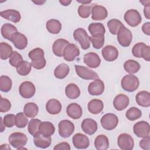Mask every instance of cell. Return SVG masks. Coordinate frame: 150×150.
I'll use <instances>...</instances> for the list:
<instances>
[{"label":"cell","mask_w":150,"mask_h":150,"mask_svg":"<svg viewBox=\"0 0 150 150\" xmlns=\"http://www.w3.org/2000/svg\"><path fill=\"white\" fill-rule=\"evenodd\" d=\"M12 47L5 42L0 43V58L2 60H6L10 58L13 53Z\"/></svg>","instance_id":"obj_38"},{"label":"cell","mask_w":150,"mask_h":150,"mask_svg":"<svg viewBox=\"0 0 150 150\" xmlns=\"http://www.w3.org/2000/svg\"><path fill=\"white\" fill-rule=\"evenodd\" d=\"M11 41L13 43L15 47L19 50L25 49L28 45V39L26 36L18 32L12 36Z\"/></svg>","instance_id":"obj_21"},{"label":"cell","mask_w":150,"mask_h":150,"mask_svg":"<svg viewBox=\"0 0 150 150\" xmlns=\"http://www.w3.org/2000/svg\"><path fill=\"white\" fill-rule=\"evenodd\" d=\"M117 144L119 148L122 150H131L134 146L133 138L126 133L121 134L118 136Z\"/></svg>","instance_id":"obj_12"},{"label":"cell","mask_w":150,"mask_h":150,"mask_svg":"<svg viewBox=\"0 0 150 150\" xmlns=\"http://www.w3.org/2000/svg\"><path fill=\"white\" fill-rule=\"evenodd\" d=\"M28 123V119L24 112H20L15 115V125L19 128H25Z\"/></svg>","instance_id":"obj_45"},{"label":"cell","mask_w":150,"mask_h":150,"mask_svg":"<svg viewBox=\"0 0 150 150\" xmlns=\"http://www.w3.org/2000/svg\"><path fill=\"white\" fill-rule=\"evenodd\" d=\"M33 142L36 147L45 149L50 146L52 138L50 137H45L40 133H38L34 136Z\"/></svg>","instance_id":"obj_24"},{"label":"cell","mask_w":150,"mask_h":150,"mask_svg":"<svg viewBox=\"0 0 150 150\" xmlns=\"http://www.w3.org/2000/svg\"><path fill=\"white\" fill-rule=\"evenodd\" d=\"M20 95L23 98H30L35 94L36 88L33 83L29 81H25L22 83L19 87Z\"/></svg>","instance_id":"obj_11"},{"label":"cell","mask_w":150,"mask_h":150,"mask_svg":"<svg viewBox=\"0 0 150 150\" xmlns=\"http://www.w3.org/2000/svg\"><path fill=\"white\" fill-rule=\"evenodd\" d=\"M93 4H82L78 8L77 12L79 15L82 18H87L91 14Z\"/></svg>","instance_id":"obj_46"},{"label":"cell","mask_w":150,"mask_h":150,"mask_svg":"<svg viewBox=\"0 0 150 150\" xmlns=\"http://www.w3.org/2000/svg\"><path fill=\"white\" fill-rule=\"evenodd\" d=\"M65 94L70 99H76L80 95V90L76 84L70 83L66 87Z\"/></svg>","instance_id":"obj_32"},{"label":"cell","mask_w":150,"mask_h":150,"mask_svg":"<svg viewBox=\"0 0 150 150\" xmlns=\"http://www.w3.org/2000/svg\"><path fill=\"white\" fill-rule=\"evenodd\" d=\"M12 81L11 78L7 76L2 75L0 77V90L2 92H8L11 90Z\"/></svg>","instance_id":"obj_40"},{"label":"cell","mask_w":150,"mask_h":150,"mask_svg":"<svg viewBox=\"0 0 150 150\" xmlns=\"http://www.w3.org/2000/svg\"><path fill=\"white\" fill-rule=\"evenodd\" d=\"M142 32L146 35H150V22H147L143 24L142 26Z\"/></svg>","instance_id":"obj_54"},{"label":"cell","mask_w":150,"mask_h":150,"mask_svg":"<svg viewBox=\"0 0 150 150\" xmlns=\"http://www.w3.org/2000/svg\"><path fill=\"white\" fill-rule=\"evenodd\" d=\"M137 103L141 107H148L150 106V93L147 91L138 92L135 97Z\"/></svg>","instance_id":"obj_27"},{"label":"cell","mask_w":150,"mask_h":150,"mask_svg":"<svg viewBox=\"0 0 150 150\" xmlns=\"http://www.w3.org/2000/svg\"><path fill=\"white\" fill-rule=\"evenodd\" d=\"M0 15L1 17L14 23L19 22L21 19L20 12L15 9H7L1 11Z\"/></svg>","instance_id":"obj_26"},{"label":"cell","mask_w":150,"mask_h":150,"mask_svg":"<svg viewBox=\"0 0 150 150\" xmlns=\"http://www.w3.org/2000/svg\"><path fill=\"white\" fill-rule=\"evenodd\" d=\"M142 115L141 111L137 107L129 108L125 113V117L129 121H135L139 118Z\"/></svg>","instance_id":"obj_44"},{"label":"cell","mask_w":150,"mask_h":150,"mask_svg":"<svg viewBox=\"0 0 150 150\" xmlns=\"http://www.w3.org/2000/svg\"><path fill=\"white\" fill-rule=\"evenodd\" d=\"M73 37L83 50H87L90 47V38L84 29L79 28L76 29L73 32Z\"/></svg>","instance_id":"obj_4"},{"label":"cell","mask_w":150,"mask_h":150,"mask_svg":"<svg viewBox=\"0 0 150 150\" xmlns=\"http://www.w3.org/2000/svg\"><path fill=\"white\" fill-rule=\"evenodd\" d=\"M4 125L8 128L12 127L15 124V115L13 114H9L3 118Z\"/></svg>","instance_id":"obj_49"},{"label":"cell","mask_w":150,"mask_h":150,"mask_svg":"<svg viewBox=\"0 0 150 150\" xmlns=\"http://www.w3.org/2000/svg\"><path fill=\"white\" fill-rule=\"evenodd\" d=\"M139 81L138 78L132 74L124 76L121 81L122 89L128 92H134L139 87Z\"/></svg>","instance_id":"obj_1"},{"label":"cell","mask_w":150,"mask_h":150,"mask_svg":"<svg viewBox=\"0 0 150 150\" xmlns=\"http://www.w3.org/2000/svg\"><path fill=\"white\" fill-rule=\"evenodd\" d=\"M44 55V50L39 47L33 49V50H30L28 54L29 57L31 59L32 61L33 62L39 61L45 59Z\"/></svg>","instance_id":"obj_43"},{"label":"cell","mask_w":150,"mask_h":150,"mask_svg":"<svg viewBox=\"0 0 150 150\" xmlns=\"http://www.w3.org/2000/svg\"><path fill=\"white\" fill-rule=\"evenodd\" d=\"M88 29L91 36H96L100 35H104L105 32V27L101 23H91L89 25Z\"/></svg>","instance_id":"obj_35"},{"label":"cell","mask_w":150,"mask_h":150,"mask_svg":"<svg viewBox=\"0 0 150 150\" xmlns=\"http://www.w3.org/2000/svg\"><path fill=\"white\" fill-rule=\"evenodd\" d=\"M68 44H69V41L64 39H58L55 40L52 45V50L54 55L62 57L64 50Z\"/></svg>","instance_id":"obj_23"},{"label":"cell","mask_w":150,"mask_h":150,"mask_svg":"<svg viewBox=\"0 0 150 150\" xmlns=\"http://www.w3.org/2000/svg\"><path fill=\"white\" fill-rule=\"evenodd\" d=\"M108 16L107 10L101 5H94L91 9V19L94 21H102Z\"/></svg>","instance_id":"obj_18"},{"label":"cell","mask_w":150,"mask_h":150,"mask_svg":"<svg viewBox=\"0 0 150 150\" xmlns=\"http://www.w3.org/2000/svg\"><path fill=\"white\" fill-rule=\"evenodd\" d=\"M139 146L143 149L149 150L150 149V137H147L145 138H143L139 141Z\"/></svg>","instance_id":"obj_52"},{"label":"cell","mask_w":150,"mask_h":150,"mask_svg":"<svg viewBox=\"0 0 150 150\" xmlns=\"http://www.w3.org/2000/svg\"><path fill=\"white\" fill-rule=\"evenodd\" d=\"M17 73L22 76H27L31 71L32 65L29 62L22 61L16 67Z\"/></svg>","instance_id":"obj_41"},{"label":"cell","mask_w":150,"mask_h":150,"mask_svg":"<svg viewBox=\"0 0 150 150\" xmlns=\"http://www.w3.org/2000/svg\"><path fill=\"white\" fill-rule=\"evenodd\" d=\"M104 91V82L100 79L94 80L88 86V92L91 96H100Z\"/></svg>","instance_id":"obj_15"},{"label":"cell","mask_w":150,"mask_h":150,"mask_svg":"<svg viewBox=\"0 0 150 150\" xmlns=\"http://www.w3.org/2000/svg\"><path fill=\"white\" fill-rule=\"evenodd\" d=\"M39 112V108L36 104L34 103H26L23 108V112L29 118L35 117Z\"/></svg>","instance_id":"obj_36"},{"label":"cell","mask_w":150,"mask_h":150,"mask_svg":"<svg viewBox=\"0 0 150 150\" xmlns=\"http://www.w3.org/2000/svg\"><path fill=\"white\" fill-rule=\"evenodd\" d=\"M124 19L125 22L131 27L138 26L142 21V18L139 12L134 9L127 11L124 15Z\"/></svg>","instance_id":"obj_5"},{"label":"cell","mask_w":150,"mask_h":150,"mask_svg":"<svg viewBox=\"0 0 150 150\" xmlns=\"http://www.w3.org/2000/svg\"><path fill=\"white\" fill-rule=\"evenodd\" d=\"M70 68L66 63H61L59 64L54 70V76L59 79L65 78L69 73Z\"/></svg>","instance_id":"obj_34"},{"label":"cell","mask_w":150,"mask_h":150,"mask_svg":"<svg viewBox=\"0 0 150 150\" xmlns=\"http://www.w3.org/2000/svg\"><path fill=\"white\" fill-rule=\"evenodd\" d=\"M18 32L17 28L11 23H5L1 28V35L5 38L9 40H11L12 36Z\"/></svg>","instance_id":"obj_30"},{"label":"cell","mask_w":150,"mask_h":150,"mask_svg":"<svg viewBox=\"0 0 150 150\" xmlns=\"http://www.w3.org/2000/svg\"><path fill=\"white\" fill-rule=\"evenodd\" d=\"M129 97L123 94H120L116 96L113 101L114 107L118 111H122L125 109L129 105Z\"/></svg>","instance_id":"obj_20"},{"label":"cell","mask_w":150,"mask_h":150,"mask_svg":"<svg viewBox=\"0 0 150 150\" xmlns=\"http://www.w3.org/2000/svg\"><path fill=\"white\" fill-rule=\"evenodd\" d=\"M81 129L86 134L91 135L97 130V122L91 118L84 119L81 122Z\"/></svg>","instance_id":"obj_19"},{"label":"cell","mask_w":150,"mask_h":150,"mask_svg":"<svg viewBox=\"0 0 150 150\" xmlns=\"http://www.w3.org/2000/svg\"><path fill=\"white\" fill-rule=\"evenodd\" d=\"M124 69L127 72L132 74L137 73L139 70L140 64L137 61L129 59L124 63Z\"/></svg>","instance_id":"obj_37"},{"label":"cell","mask_w":150,"mask_h":150,"mask_svg":"<svg viewBox=\"0 0 150 150\" xmlns=\"http://www.w3.org/2000/svg\"><path fill=\"white\" fill-rule=\"evenodd\" d=\"M87 108L91 114H98L100 113L104 108L103 102L99 99H93L88 102Z\"/></svg>","instance_id":"obj_28"},{"label":"cell","mask_w":150,"mask_h":150,"mask_svg":"<svg viewBox=\"0 0 150 150\" xmlns=\"http://www.w3.org/2000/svg\"><path fill=\"white\" fill-rule=\"evenodd\" d=\"M74 131V124L68 120H63L58 124V131L60 137L66 138L72 135Z\"/></svg>","instance_id":"obj_7"},{"label":"cell","mask_w":150,"mask_h":150,"mask_svg":"<svg viewBox=\"0 0 150 150\" xmlns=\"http://www.w3.org/2000/svg\"><path fill=\"white\" fill-rule=\"evenodd\" d=\"M32 67H33V68L38 69V70H40V69H43L46 64V61L45 58L39 60V61H36V62H33V61H31L30 63Z\"/></svg>","instance_id":"obj_51"},{"label":"cell","mask_w":150,"mask_h":150,"mask_svg":"<svg viewBox=\"0 0 150 150\" xmlns=\"http://www.w3.org/2000/svg\"><path fill=\"white\" fill-rule=\"evenodd\" d=\"M132 53L135 57H142L147 62L150 60V46L144 43L139 42L134 45L132 49Z\"/></svg>","instance_id":"obj_3"},{"label":"cell","mask_w":150,"mask_h":150,"mask_svg":"<svg viewBox=\"0 0 150 150\" xmlns=\"http://www.w3.org/2000/svg\"><path fill=\"white\" fill-rule=\"evenodd\" d=\"M23 60L22 55L16 51H13L9 58V63L12 66L16 67Z\"/></svg>","instance_id":"obj_48"},{"label":"cell","mask_w":150,"mask_h":150,"mask_svg":"<svg viewBox=\"0 0 150 150\" xmlns=\"http://www.w3.org/2000/svg\"><path fill=\"white\" fill-rule=\"evenodd\" d=\"M55 131L54 125L49 121L42 122L39 126V133L45 137H50Z\"/></svg>","instance_id":"obj_29"},{"label":"cell","mask_w":150,"mask_h":150,"mask_svg":"<svg viewBox=\"0 0 150 150\" xmlns=\"http://www.w3.org/2000/svg\"><path fill=\"white\" fill-rule=\"evenodd\" d=\"M75 70L77 74L80 78L84 80H96L99 79L98 74L91 69L86 66L75 65Z\"/></svg>","instance_id":"obj_9"},{"label":"cell","mask_w":150,"mask_h":150,"mask_svg":"<svg viewBox=\"0 0 150 150\" xmlns=\"http://www.w3.org/2000/svg\"><path fill=\"white\" fill-rule=\"evenodd\" d=\"M66 112L69 117L73 120L79 119L83 114V111L81 106L75 103H71L67 107Z\"/></svg>","instance_id":"obj_22"},{"label":"cell","mask_w":150,"mask_h":150,"mask_svg":"<svg viewBox=\"0 0 150 150\" xmlns=\"http://www.w3.org/2000/svg\"><path fill=\"white\" fill-rule=\"evenodd\" d=\"M78 2L81 3L82 4H89L91 2V1H77Z\"/></svg>","instance_id":"obj_59"},{"label":"cell","mask_w":150,"mask_h":150,"mask_svg":"<svg viewBox=\"0 0 150 150\" xmlns=\"http://www.w3.org/2000/svg\"><path fill=\"white\" fill-rule=\"evenodd\" d=\"M101 126L106 130H112L115 129L118 124V117L112 113L104 114L100 120Z\"/></svg>","instance_id":"obj_6"},{"label":"cell","mask_w":150,"mask_h":150,"mask_svg":"<svg viewBox=\"0 0 150 150\" xmlns=\"http://www.w3.org/2000/svg\"><path fill=\"white\" fill-rule=\"evenodd\" d=\"M41 122L42 121L39 119L33 118L30 120L28 123V130L31 135L34 137L36 134L39 133V126Z\"/></svg>","instance_id":"obj_42"},{"label":"cell","mask_w":150,"mask_h":150,"mask_svg":"<svg viewBox=\"0 0 150 150\" xmlns=\"http://www.w3.org/2000/svg\"><path fill=\"white\" fill-rule=\"evenodd\" d=\"M70 146L69 143L66 142H60L54 146L53 148L54 150H70Z\"/></svg>","instance_id":"obj_53"},{"label":"cell","mask_w":150,"mask_h":150,"mask_svg":"<svg viewBox=\"0 0 150 150\" xmlns=\"http://www.w3.org/2000/svg\"><path fill=\"white\" fill-rule=\"evenodd\" d=\"M149 9H150V6H144V15L146 18V19H150V11H149Z\"/></svg>","instance_id":"obj_55"},{"label":"cell","mask_w":150,"mask_h":150,"mask_svg":"<svg viewBox=\"0 0 150 150\" xmlns=\"http://www.w3.org/2000/svg\"><path fill=\"white\" fill-rule=\"evenodd\" d=\"M72 142L74 146L77 149H86L90 145L87 136L81 133L76 134L72 138Z\"/></svg>","instance_id":"obj_14"},{"label":"cell","mask_w":150,"mask_h":150,"mask_svg":"<svg viewBox=\"0 0 150 150\" xmlns=\"http://www.w3.org/2000/svg\"><path fill=\"white\" fill-rule=\"evenodd\" d=\"M1 132H3L4 131V130L5 129V126H3V124H4V122H3V118H2V117H1Z\"/></svg>","instance_id":"obj_61"},{"label":"cell","mask_w":150,"mask_h":150,"mask_svg":"<svg viewBox=\"0 0 150 150\" xmlns=\"http://www.w3.org/2000/svg\"><path fill=\"white\" fill-rule=\"evenodd\" d=\"M93 46L96 49L101 48L104 44V35H96L90 36Z\"/></svg>","instance_id":"obj_47"},{"label":"cell","mask_w":150,"mask_h":150,"mask_svg":"<svg viewBox=\"0 0 150 150\" xmlns=\"http://www.w3.org/2000/svg\"><path fill=\"white\" fill-rule=\"evenodd\" d=\"M132 39V34L129 29L124 25L121 28L117 33V40L119 44L122 47H128L130 45Z\"/></svg>","instance_id":"obj_8"},{"label":"cell","mask_w":150,"mask_h":150,"mask_svg":"<svg viewBox=\"0 0 150 150\" xmlns=\"http://www.w3.org/2000/svg\"><path fill=\"white\" fill-rule=\"evenodd\" d=\"M144 6H150V1H139Z\"/></svg>","instance_id":"obj_57"},{"label":"cell","mask_w":150,"mask_h":150,"mask_svg":"<svg viewBox=\"0 0 150 150\" xmlns=\"http://www.w3.org/2000/svg\"><path fill=\"white\" fill-rule=\"evenodd\" d=\"M107 27L110 32L112 35H117L119 30L124 26L123 23L118 19H112L110 20L107 23Z\"/></svg>","instance_id":"obj_39"},{"label":"cell","mask_w":150,"mask_h":150,"mask_svg":"<svg viewBox=\"0 0 150 150\" xmlns=\"http://www.w3.org/2000/svg\"><path fill=\"white\" fill-rule=\"evenodd\" d=\"M134 134L139 138H145L149 136L150 126L148 122L145 121H138L133 127Z\"/></svg>","instance_id":"obj_10"},{"label":"cell","mask_w":150,"mask_h":150,"mask_svg":"<svg viewBox=\"0 0 150 150\" xmlns=\"http://www.w3.org/2000/svg\"><path fill=\"white\" fill-rule=\"evenodd\" d=\"M62 104L60 102L56 99H50L46 104V110L50 114H58L62 111Z\"/></svg>","instance_id":"obj_25"},{"label":"cell","mask_w":150,"mask_h":150,"mask_svg":"<svg viewBox=\"0 0 150 150\" xmlns=\"http://www.w3.org/2000/svg\"><path fill=\"white\" fill-rule=\"evenodd\" d=\"M8 141L11 145L17 149H26V148H24V146L27 143L28 138L23 133L19 132H13L9 135Z\"/></svg>","instance_id":"obj_2"},{"label":"cell","mask_w":150,"mask_h":150,"mask_svg":"<svg viewBox=\"0 0 150 150\" xmlns=\"http://www.w3.org/2000/svg\"><path fill=\"white\" fill-rule=\"evenodd\" d=\"M101 54L105 60L107 62H113L118 56L117 49L112 45H107L101 50Z\"/></svg>","instance_id":"obj_16"},{"label":"cell","mask_w":150,"mask_h":150,"mask_svg":"<svg viewBox=\"0 0 150 150\" xmlns=\"http://www.w3.org/2000/svg\"><path fill=\"white\" fill-rule=\"evenodd\" d=\"M59 2L63 6H68L71 2V0H60Z\"/></svg>","instance_id":"obj_56"},{"label":"cell","mask_w":150,"mask_h":150,"mask_svg":"<svg viewBox=\"0 0 150 150\" xmlns=\"http://www.w3.org/2000/svg\"><path fill=\"white\" fill-rule=\"evenodd\" d=\"M1 146H4V148H3L2 149H11V147L9 146V145H8V144H2V145H1Z\"/></svg>","instance_id":"obj_60"},{"label":"cell","mask_w":150,"mask_h":150,"mask_svg":"<svg viewBox=\"0 0 150 150\" xmlns=\"http://www.w3.org/2000/svg\"><path fill=\"white\" fill-rule=\"evenodd\" d=\"M46 28L49 33L52 34H57L62 29V24L59 21L52 19L47 21Z\"/></svg>","instance_id":"obj_33"},{"label":"cell","mask_w":150,"mask_h":150,"mask_svg":"<svg viewBox=\"0 0 150 150\" xmlns=\"http://www.w3.org/2000/svg\"><path fill=\"white\" fill-rule=\"evenodd\" d=\"M83 61L87 66L93 69L98 67L101 63L99 56L94 52H89L84 54Z\"/></svg>","instance_id":"obj_17"},{"label":"cell","mask_w":150,"mask_h":150,"mask_svg":"<svg viewBox=\"0 0 150 150\" xmlns=\"http://www.w3.org/2000/svg\"><path fill=\"white\" fill-rule=\"evenodd\" d=\"M32 2L35 3V4L36 5H43L46 1H32Z\"/></svg>","instance_id":"obj_58"},{"label":"cell","mask_w":150,"mask_h":150,"mask_svg":"<svg viewBox=\"0 0 150 150\" xmlns=\"http://www.w3.org/2000/svg\"><path fill=\"white\" fill-rule=\"evenodd\" d=\"M11 108V103L9 100L1 96L0 99V112H5L8 111Z\"/></svg>","instance_id":"obj_50"},{"label":"cell","mask_w":150,"mask_h":150,"mask_svg":"<svg viewBox=\"0 0 150 150\" xmlns=\"http://www.w3.org/2000/svg\"><path fill=\"white\" fill-rule=\"evenodd\" d=\"M80 54V50L77 45L73 43L68 44L65 47L63 57L66 61L72 62Z\"/></svg>","instance_id":"obj_13"},{"label":"cell","mask_w":150,"mask_h":150,"mask_svg":"<svg viewBox=\"0 0 150 150\" xmlns=\"http://www.w3.org/2000/svg\"><path fill=\"white\" fill-rule=\"evenodd\" d=\"M94 146L97 150H106L109 147V141L105 135H98L94 140Z\"/></svg>","instance_id":"obj_31"}]
</instances>
